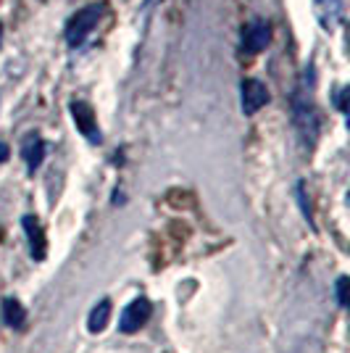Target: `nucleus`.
<instances>
[{"label":"nucleus","mask_w":350,"mask_h":353,"mask_svg":"<svg viewBox=\"0 0 350 353\" xmlns=\"http://www.w3.org/2000/svg\"><path fill=\"white\" fill-rule=\"evenodd\" d=\"M298 203L303 208V216L313 224V214H311V206H308V201H306V188H303V185H298Z\"/></svg>","instance_id":"12"},{"label":"nucleus","mask_w":350,"mask_h":353,"mask_svg":"<svg viewBox=\"0 0 350 353\" xmlns=\"http://www.w3.org/2000/svg\"><path fill=\"white\" fill-rule=\"evenodd\" d=\"M69 111H72V119L74 124H76V130H79V134H85L90 143H101L103 134H101V127H98V117H95L92 105L85 103V101H74L69 105Z\"/></svg>","instance_id":"4"},{"label":"nucleus","mask_w":350,"mask_h":353,"mask_svg":"<svg viewBox=\"0 0 350 353\" xmlns=\"http://www.w3.org/2000/svg\"><path fill=\"white\" fill-rule=\"evenodd\" d=\"M240 95H243V114H245V117H253V114H258L263 105L271 101V95H269V88L263 85L261 79H243Z\"/></svg>","instance_id":"5"},{"label":"nucleus","mask_w":350,"mask_h":353,"mask_svg":"<svg viewBox=\"0 0 350 353\" xmlns=\"http://www.w3.org/2000/svg\"><path fill=\"white\" fill-rule=\"evenodd\" d=\"M6 159H8V145H6V143H0V163L6 161Z\"/></svg>","instance_id":"13"},{"label":"nucleus","mask_w":350,"mask_h":353,"mask_svg":"<svg viewBox=\"0 0 350 353\" xmlns=\"http://www.w3.org/2000/svg\"><path fill=\"white\" fill-rule=\"evenodd\" d=\"M348 285H350V282H348V277H345V274H342V277H337V282H335V295H337V303H340L342 309H345V306L350 303Z\"/></svg>","instance_id":"11"},{"label":"nucleus","mask_w":350,"mask_h":353,"mask_svg":"<svg viewBox=\"0 0 350 353\" xmlns=\"http://www.w3.org/2000/svg\"><path fill=\"white\" fill-rule=\"evenodd\" d=\"M0 316H3V324H8L11 330H24V324H27V309L16 298H6L3 301Z\"/></svg>","instance_id":"9"},{"label":"nucleus","mask_w":350,"mask_h":353,"mask_svg":"<svg viewBox=\"0 0 350 353\" xmlns=\"http://www.w3.org/2000/svg\"><path fill=\"white\" fill-rule=\"evenodd\" d=\"M103 11H105L103 3H92V6L79 8L69 19V24H66V43L72 45V48H82L90 40V34L98 30V21H101Z\"/></svg>","instance_id":"2"},{"label":"nucleus","mask_w":350,"mask_h":353,"mask_svg":"<svg viewBox=\"0 0 350 353\" xmlns=\"http://www.w3.org/2000/svg\"><path fill=\"white\" fill-rule=\"evenodd\" d=\"M21 227H24V235L30 240L32 259H34V261H45V256H48V240H45V230H43V224H40V219L27 214V216L21 219Z\"/></svg>","instance_id":"7"},{"label":"nucleus","mask_w":350,"mask_h":353,"mask_svg":"<svg viewBox=\"0 0 350 353\" xmlns=\"http://www.w3.org/2000/svg\"><path fill=\"white\" fill-rule=\"evenodd\" d=\"M269 43H271V27H269V21L253 19L248 27L243 30V48L248 53H261V50L269 48Z\"/></svg>","instance_id":"6"},{"label":"nucleus","mask_w":350,"mask_h":353,"mask_svg":"<svg viewBox=\"0 0 350 353\" xmlns=\"http://www.w3.org/2000/svg\"><path fill=\"white\" fill-rule=\"evenodd\" d=\"M292 121H295V130L300 134L303 145L308 148L316 145L321 121H319V111H316V105H313V101H311V95H308L306 90L295 92V98H292Z\"/></svg>","instance_id":"1"},{"label":"nucleus","mask_w":350,"mask_h":353,"mask_svg":"<svg viewBox=\"0 0 350 353\" xmlns=\"http://www.w3.org/2000/svg\"><path fill=\"white\" fill-rule=\"evenodd\" d=\"M150 316H153V303L147 301L145 295H140V298H134L130 306L121 311V316H119V332L134 335V332H140L150 322Z\"/></svg>","instance_id":"3"},{"label":"nucleus","mask_w":350,"mask_h":353,"mask_svg":"<svg viewBox=\"0 0 350 353\" xmlns=\"http://www.w3.org/2000/svg\"><path fill=\"white\" fill-rule=\"evenodd\" d=\"M111 311H114V306H111L108 298H103V301H98V303L92 306V311H90V316H88V330L92 335H98V332H103V330L108 327Z\"/></svg>","instance_id":"10"},{"label":"nucleus","mask_w":350,"mask_h":353,"mask_svg":"<svg viewBox=\"0 0 350 353\" xmlns=\"http://www.w3.org/2000/svg\"><path fill=\"white\" fill-rule=\"evenodd\" d=\"M0 40H3V27H0Z\"/></svg>","instance_id":"14"},{"label":"nucleus","mask_w":350,"mask_h":353,"mask_svg":"<svg viewBox=\"0 0 350 353\" xmlns=\"http://www.w3.org/2000/svg\"><path fill=\"white\" fill-rule=\"evenodd\" d=\"M21 159H24V163H27V172H30V174H34V172L43 166L45 140L37 132H30L27 137H24V143H21Z\"/></svg>","instance_id":"8"}]
</instances>
